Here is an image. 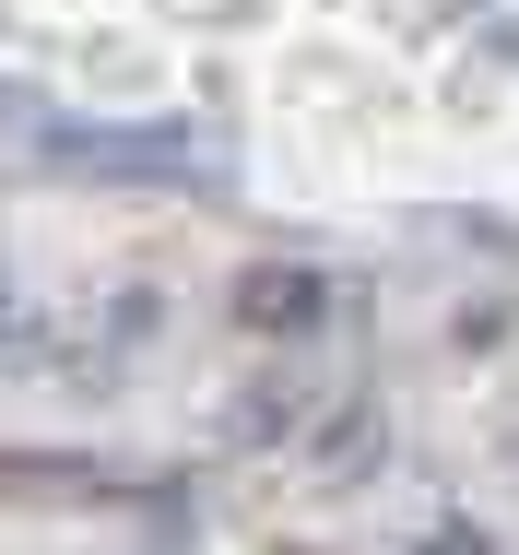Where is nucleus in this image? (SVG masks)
<instances>
[{
    "label": "nucleus",
    "mask_w": 519,
    "mask_h": 555,
    "mask_svg": "<svg viewBox=\"0 0 519 555\" xmlns=\"http://www.w3.org/2000/svg\"><path fill=\"white\" fill-rule=\"evenodd\" d=\"M48 154L83 166V178H202L212 130L202 118H166V130H48Z\"/></svg>",
    "instance_id": "1"
},
{
    "label": "nucleus",
    "mask_w": 519,
    "mask_h": 555,
    "mask_svg": "<svg viewBox=\"0 0 519 555\" xmlns=\"http://www.w3.org/2000/svg\"><path fill=\"white\" fill-rule=\"evenodd\" d=\"M319 296H330V284H319V272H284V260L236 272V320H248V332H308Z\"/></svg>",
    "instance_id": "2"
},
{
    "label": "nucleus",
    "mask_w": 519,
    "mask_h": 555,
    "mask_svg": "<svg viewBox=\"0 0 519 555\" xmlns=\"http://www.w3.org/2000/svg\"><path fill=\"white\" fill-rule=\"evenodd\" d=\"M12 320H24V308H12V296H0V343H12Z\"/></svg>",
    "instance_id": "3"
}]
</instances>
